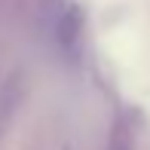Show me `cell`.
I'll return each mask as SVG.
<instances>
[{
    "instance_id": "6da1fadb",
    "label": "cell",
    "mask_w": 150,
    "mask_h": 150,
    "mask_svg": "<svg viewBox=\"0 0 150 150\" xmlns=\"http://www.w3.org/2000/svg\"><path fill=\"white\" fill-rule=\"evenodd\" d=\"M80 34H83V16H80L77 6H71V9L61 16V22H58V43L64 46V49H74V46L80 43Z\"/></svg>"
}]
</instances>
